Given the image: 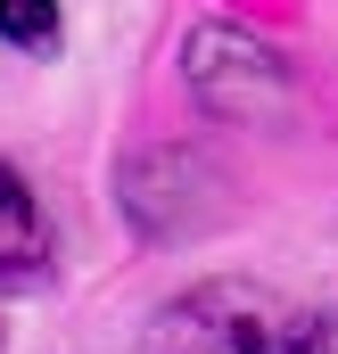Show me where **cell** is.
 <instances>
[{
    "instance_id": "3",
    "label": "cell",
    "mask_w": 338,
    "mask_h": 354,
    "mask_svg": "<svg viewBox=\"0 0 338 354\" xmlns=\"http://www.w3.org/2000/svg\"><path fill=\"white\" fill-rule=\"evenodd\" d=\"M0 41L50 50V41H58V0H0Z\"/></svg>"
},
{
    "instance_id": "1",
    "label": "cell",
    "mask_w": 338,
    "mask_h": 354,
    "mask_svg": "<svg viewBox=\"0 0 338 354\" xmlns=\"http://www.w3.org/2000/svg\"><path fill=\"white\" fill-rule=\"evenodd\" d=\"M157 354H322V322L264 280H206L166 305Z\"/></svg>"
},
{
    "instance_id": "2",
    "label": "cell",
    "mask_w": 338,
    "mask_h": 354,
    "mask_svg": "<svg viewBox=\"0 0 338 354\" xmlns=\"http://www.w3.org/2000/svg\"><path fill=\"white\" fill-rule=\"evenodd\" d=\"M33 280H50V231L25 174L0 165V288H33Z\"/></svg>"
}]
</instances>
